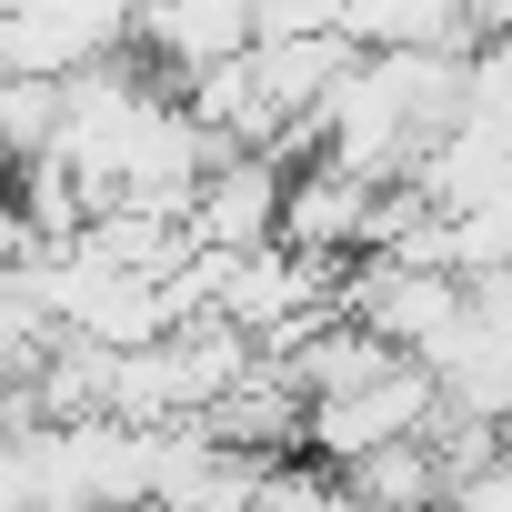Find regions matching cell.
I'll return each instance as SVG.
<instances>
[{
    "mask_svg": "<svg viewBox=\"0 0 512 512\" xmlns=\"http://www.w3.org/2000/svg\"><path fill=\"white\" fill-rule=\"evenodd\" d=\"M251 41H262V0H141V11H131V51L171 91H191L201 71L241 61Z\"/></svg>",
    "mask_w": 512,
    "mask_h": 512,
    "instance_id": "3957f363",
    "label": "cell"
},
{
    "mask_svg": "<svg viewBox=\"0 0 512 512\" xmlns=\"http://www.w3.org/2000/svg\"><path fill=\"white\" fill-rule=\"evenodd\" d=\"M0 11H11V0H0Z\"/></svg>",
    "mask_w": 512,
    "mask_h": 512,
    "instance_id": "277c9868",
    "label": "cell"
},
{
    "mask_svg": "<svg viewBox=\"0 0 512 512\" xmlns=\"http://www.w3.org/2000/svg\"><path fill=\"white\" fill-rule=\"evenodd\" d=\"M432 422V372L422 362H392L382 382H362V392H332V402H302V462H362V452H382V442H412Z\"/></svg>",
    "mask_w": 512,
    "mask_h": 512,
    "instance_id": "7a4b0ae2",
    "label": "cell"
},
{
    "mask_svg": "<svg viewBox=\"0 0 512 512\" xmlns=\"http://www.w3.org/2000/svg\"><path fill=\"white\" fill-rule=\"evenodd\" d=\"M131 51V0H11L0 11V81H81Z\"/></svg>",
    "mask_w": 512,
    "mask_h": 512,
    "instance_id": "6da1fadb",
    "label": "cell"
}]
</instances>
